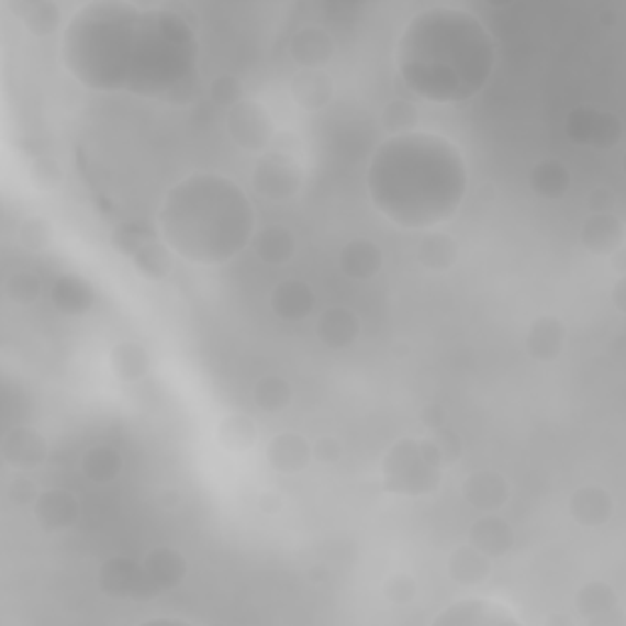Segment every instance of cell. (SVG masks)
I'll use <instances>...</instances> for the list:
<instances>
[{"label": "cell", "mask_w": 626, "mask_h": 626, "mask_svg": "<svg viewBox=\"0 0 626 626\" xmlns=\"http://www.w3.org/2000/svg\"><path fill=\"white\" fill-rule=\"evenodd\" d=\"M394 64L416 99L452 105L484 91L494 74L496 47L488 25L470 10L431 5L404 25Z\"/></svg>", "instance_id": "3957f363"}, {"label": "cell", "mask_w": 626, "mask_h": 626, "mask_svg": "<svg viewBox=\"0 0 626 626\" xmlns=\"http://www.w3.org/2000/svg\"><path fill=\"white\" fill-rule=\"evenodd\" d=\"M444 460L431 438H399L382 458V488L406 500L431 496L444 482Z\"/></svg>", "instance_id": "5b68a950"}, {"label": "cell", "mask_w": 626, "mask_h": 626, "mask_svg": "<svg viewBox=\"0 0 626 626\" xmlns=\"http://www.w3.org/2000/svg\"><path fill=\"white\" fill-rule=\"evenodd\" d=\"M607 262H610L614 275L624 277V275H626V250H624V247H619V250H614V253L607 257Z\"/></svg>", "instance_id": "db71d44e"}, {"label": "cell", "mask_w": 626, "mask_h": 626, "mask_svg": "<svg viewBox=\"0 0 626 626\" xmlns=\"http://www.w3.org/2000/svg\"><path fill=\"white\" fill-rule=\"evenodd\" d=\"M340 272L353 282H370L384 267V253L370 237H353L338 255Z\"/></svg>", "instance_id": "ac0fdd59"}, {"label": "cell", "mask_w": 626, "mask_h": 626, "mask_svg": "<svg viewBox=\"0 0 626 626\" xmlns=\"http://www.w3.org/2000/svg\"><path fill=\"white\" fill-rule=\"evenodd\" d=\"M590 213H614L617 211V191L610 187H595L588 193Z\"/></svg>", "instance_id": "7dc6e473"}, {"label": "cell", "mask_w": 626, "mask_h": 626, "mask_svg": "<svg viewBox=\"0 0 626 626\" xmlns=\"http://www.w3.org/2000/svg\"><path fill=\"white\" fill-rule=\"evenodd\" d=\"M8 8L13 10L15 18L23 23L30 35L37 40L57 35L59 30L67 27L62 8L54 3V0H20V3L18 0H10Z\"/></svg>", "instance_id": "cb8c5ba5"}, {"label": "cell", "mask_w": 626, "mask_h": 626, "mask_svg": "<svg viewBox=\"0 0 626 626\" xmlns=\"http://www.w3.org/2000/svg\"><path fill=\"white\" fill-rule=\"evenodd\" d=\"M81 504L79 496L69 490H42L40 500L32 506V516H35L37 526L47 534H62L79 522Z\"/></svg>", "instance_id": "4fadbf2b"}, {"label": "cell", "mask_w": 626, "mask_h": 626, "mask_svg": "<svg viewBox=\"0 0 626 626\" xmlns=\"http://www.w3.org/2000/svg\"><path fill=\"white\" fill-rule=\"evenodd\" d=\"M573 187V175L560 159H541L528 169V189L546 201H558Z\"/></svg>", "instance_id": "1f68e13d"}, {"label": "cell", "mask_w": 626, "mask_h": 626, "mask_svg": "<svg viewBox=\"0 0 626 626\" xmlns=\"http://www.w3.org/2000/svg\"><path fill=\"white\" fill-rule=\"evenodd\" d=\"M610 301H612V306L617 309L619 313L626 311V279L624 277L614 279L612 291H610Z\"/></svg>", "instance_id": "816d5d0a"}, {"label": "cell", "mask_w": 626, "mask_h": 626, "mask_svg": "<svg viewBox=\"0 0 626 626\" xmlns=\"http://www.w3.org/2000/svg\"><path fill=\"white\" fill-rule=\"evenodd\" d=\"M418 421H421V426H424V428L428 431V434H431V431H436V428L448 424V414H446V409L440 406V404L428 402V404L421 406Z\"/></svg>", "instance_id": "681fc988"}, {"label": "cell", "mask_w": 626, "mask_h": 626, "mask_svg": "<svg viewBox=\"0 0 626 626\" xmlns=\"http://www.w3.org/2000/svg\"><path fill=\"white\" fill-rule=\"evenodd\" d=\"M215 440L219 446L228 452H247L253 450L257 444V424L253 416H247L243 412H233L228 416H223L215 426Z\"/></svg>", "instance_id": "d6a6232c"}, {"label": "cell", "mask_w": 626, "mask_h": 626, "mask_svg": "<svg viewBox=\"0 0 626 626\" xmlns=\"http://www.w3.org/2000/svg\"><path fill=\"white\" fill-rule=\"evenodd\" d=\"M301 187H304V169L297 157L279 155L272 149L257 157L253 169V189L257 197L284 203L294 199Z\"/></svg>", "instance_id": "ba28073f"}, {"label": "cell", "mask_w": 626, "mask_h": 626, "mask_svg": "<svg viewBox=\"0 0 626 626\" xmlns=\"http://www.w3.org/2000/svg\"><path fill=\"white\" fill-rule=\"evenodd\" d=\"M365 187L382 219L404 231H434L466 201V155L438 133L387 137L367 165Z\"/></svg>", "instance_id": "7a4b0ae2"}, {"label": "cell", "mask_w": 626, "mask_h": 626, "mask_svg": "<svg viewBox=\"0 0 626 626\" xmlns=\"http://www.w3.org/2000/svg\"><path fill=\"white\" fill-rule=\"evenodd\" d=\"M59 59L96 93H131L189 105L199 96V37L169 5L93 0L67 20Z\"/></svg>", "instance_id": "6da1fadb"}, {"label": "cell", "mask_w": 626, "mask_h": 626, "mask_svg": "<svg viewBox=\"0 0 626 626\" xmlns=\"http://www.w3.org/2000/svg\"><path fill=\"white\" fill-rule=\"evenodd\" d=\"M336 93L331 74L326 69H299L289 81V96L301 111L321 113L328 108Z\"/></svg>", "instance_id": "44dd1931"}, {"label": "cell", "mask_w": 626, "mask_h": 626, "mask_svg": "<svg viewBox=\"0 0 626 626\" xmlns=\"http://www.w3.org/2000/svg\"><path fill=\"white\" fill-rule=\"evenodd\" d=\"M143 566L147 568L149 578L155 580V585L161 592H171L183 585V580L189 575V560L181 550L171 546H157L147 550L143 558Z\"/></svg>", "instance_id": "4316f807"}, {"label": "cell", "mask_w": 626, "mask_h": 626, "mask_svg": "<svg viewBox=\"0 0 626 626\" xmlns=\"http://www.w3.org/2000/svg\"><path fill=\"white\" fill-rule=\"evenodd\" d=\"M306 578H309V582H313V585L323 588V585H328V582H331V570L323 563H316V566L309 568Z\"/></svg>", "instance_id": "f5cc1de1"}, {"label": "cell", "mask_w": 626, "mask_h": 626, "mask_svg": "<svg viewBox=\"0 0 626 626\" xmlns=\"http://www.w3.org/2000/svg\"><path fill=\"white\" fill-rule=\"evenodd\" d=\"M311 460L309 438L299 431H282L267 444V462L279 474H301Z\"/></svg>", "instance_id": "d6986e66"}, {"label": "cell", "mask_w": 626, "mask_h": 626, "mask_svg": "<svg viewBox=\"0 0 626 626\" xmlns=\"http://www.w3.org/2000/svg\"><path fill=\"white\" fill-rule=\"evenodd\" d=\"M568 343V326L563 318L554 316V313H544L532 321V326L526 331L524 348L528 353V358L536 362H556L566 350Z\"/></svg>", "instance_id": "2e32d148"}, {"label": "cell", "mask_w": 626, "mask_h": 626, "mask_svg": "<svg viewBox=\"0 0 626 626\" xmlns=\"http://www.w3.org/2000/svg\"><path fill=\"white\" fill-rule=\"evenodd\" d=\"M42 490L37 488V482L27 478V474L20 472L18 478L8 484V500L10 504L15 506H35V502L40 500Z\"/></svg>", "instance_id": "f6af8a7d"}, {"label": "cell", "mask_w": 626, "mask_h": 626, "mask_svg": "<svg viewBox=\"0 0 626 626\" xmlns=\"http://www.w3.org/2000/svg\"><path fill=\"white\" fill-rule=\"evenodd\" d=\"M546 624H558V626H570L573 622H570L568 617H563V614H550V617H546Z\"/></svg>", "instance_id": "91938a15"}, {"label": "cell", "mask_w": 626, "mask_h": 626, "mask_svg": "<svg viewBox=\"0 0 626 626\" xmlns=\"http://www.w3.org/2000/svg\"><path fill=\"white\" fill-rule=\"evenodd\" d=\"M434 626H519L522 619L502 602L462 597L431 619Z\"/></svg>", "instance_id": "30bf717a"}, {"label": "cell", "mask_w": 626, "mask_h": 626, "mask_svg": "<svg viewBox=\"0 0 626 626\" xmlns=\"http://www.w3.org/2000/svg\"><path fill=\"white\" fill-rule=\"evenodd\" d=\"M380 123L387 137H399L418 131L421 113L418 105L409 99H392L390 103H384L380 113Z\"/></svg>", "instance_id": "8d00e7d4"}, {"label": "cell", "mask_w": 626, "mask_h": 626, "mask_svg": "<svg viewBox=\"0 0 626 626\" xmlns=\"http://www.w3.org/2000/svg\"><path fill=\"white\" fill-rule=\"evenodd\" d=\"M155 225L169 250L197 267L228 265L250 247L257 233L250 197L219 171H193L171 183Z\"/></svg>", "instance_id": "277c9868"}, {"label": "cell", "mask_w": 626, "mask_h": 626, "mask_svg": "<svg viewBox=\"0 0 626 626\" xmlns=\"http://www.w3.org/2000/svg\"><path fill=\"white\" fill-rule=\"evenodd\" d=\"M96 585H99L101 595L108 600H123V602H153L161 595V590L149 578L143 560H133L127 556H113L99 568L96 575Z\"/></svg>", "instance_id": "8992f818"}, {"label": "cell", "mask_w": 626, "mask_h": 626, "mask_svg": "<svg viewBox=\"0 0 626 626\" xmlns=\"http://www.w3.org/2000/svg\"><path fill=\"white\" fill-rule=\"evenodd\" d=\"M431 440H434V446L440 452V460H444L446 468H456L458 462L462 460V452H466V444H462V438L458 431H452L448 424L440 426L436 431H431Z\"/></svg>", "instance_id": "ee69618b"}, {"label": "cell", "mask_w": 626, "mask_h": 626, "mask_svg": "<svg viewBox=\"0 0 626 626\" xmlns=\"http://www.w3.org/2000/svg\"><path fill=\"white\" fill-rule=\"evenodd\" d=\"M253 399L265 414H282L294 402V387L282 375H265L255 382Z\"/></svg>", "instance_id": "d590c367"}, {"label": "cell", "mask_w": 626, "mask_h": 626, "mask_svg": "<svg viewBox=\"0 0 626 626\" xmlns=\"http://www.w3.org/2000/svg\"><path fill=\"white\" fill-rule=\"evenodd\" d=\"M81 474L91 484H111L123 472V456L113 446H91L81 456Z\"/></svg>", "instance_id": "836d02e7"}, {"label": "cell", "mask_w": 626, "mask_h": 626, "mask_svg": "<svg viewBox=\"0 0 626 626\" xmlns=\"http://www.w3.org/2000/svg\"><path fill=\"white\" fill-rule=\"evenodd\" d=\"M409 353H412V345H409L406 340H394V343H392V358L404 360Z\"/></svg>", "instance_id": "6f0895ef"}, {"label": "cell", "mask_w": 626, "mask_h": 626, "mask_svg": "<svg viewBox=\"0 0 626 626\" xmlns=\"http://www.w3.org/2000/svg\"><path fill=\"white\" fill-rule=\"evenodd\" d=\"M514 541V528L504 516H500V512L480 514L470 526V544L492 560L510 554Z\"/></svg>", "instance_id": "d4e9b609"}, {"label": "cell", "mask_w": 626, "mask_h": 626, "mask_svg": "<svg viewBox=\"0 0 626 626\" xmlns=\"http://www.w3.org/2000/svg\"><path fill=\"white\" fill-rule=\"evenodd\" d=\"M253 253L260 262L269 267H282L294 260L297 255V235L282 223L267 225V228L257 231L253 237Z\"/></svg>", "instance_id": "83f0119b"}, {"label": "cell", "mask_w": 626, "mask_h": 626, "mask_svg": "<svg viewBox=\"0 0 626 626\" xmlns=\"http://www.w3.org/2000/svg\"><path fill=\"white\" fill-rule=\"evenodd\" d=\"M159 231L157 225L147 221H125L111 233V247L125 257H133L139 247L149 241H157Z\"/></svg>", "instance_id": "74e56055"}, {"label": "cell", "mask_w": 626, "mask_h": 626, "mask_svg": "<svg viewBox=\"0 0 626 626\" xmlns=\"http://www.w3.org/2000/svg\"><path fill=\"white\" fill-rule=\"evenodd\" d=\"M159 624H191V622L183 617H149L139 622V626H159Z\"/></svg>", "instance_id": "9f6ffc18"}, {"label": "cell", "mask_w": 626, "mask_h": 626, "mask_svg": "<svg viewBox=\"0 0 626 626\" xmlns=\"http://www.w3.org/2000/svg\"><path fill=\"white\" fill-rule=\"evenodd\" d=\"M108 365H111V372L118 382L135 384L139 380H145L153 370V358L143 343L135 340H121L115 343L111 353H108Z\"/></svg>", "instance_id": "4dcf8cb0"}, {"label": "cell", "mask_w": 626, "mask_h": 626, "mask_svg": "<svg viewBox=\"0 0 626 626\" xmlns=\"http://www.w3.org/2000/svg\"><path fill=\"white\" fill-rule=\"evenodd\" d=\"M131 260L137 272L149 279V282H161V279H167L171 269H175V253L169 250V245L161 241V237L139 247Z\"/></svg>", "instance_id": "e575fe53"}, {"label": "cell", "mask_w": 626, "mask_h": 626, "mask_svg": "<svg viewBox=\"0 0 626 626\" xmlns=\"http://www.w3.org/2000/svg\"><path fill=\"white\" fill-rule=\"evenodd\" d=\"M49 301L64 316H83L96 306V289L81 275H62L54 279Z\"/></svg>", "instance_id": "484cf974"}, {"label": "cell", "mask_w": 626, "mask_h": 626, "mask_svg": "<svg viewBox=\"0 0 626 626\" xmlns=\"http://www.w3.org/2000/svg\"><path fill=\"white\" fill-rule=\"evenodd\" d=\"M566 135L573 145L580 147H595L607 153V149L617 147L622 143V123L614 113L597 111L592 105H578L568 113L566 121Z\"/></svg>", "instance_id": "9c48e42d"}, {"label": "cell", "mask_w": 626, "mask_h": 626, "mask_svg": "<svg viewBox=\"0 0 626 626\" xmlns=\"http://www.w3.org/2000/svg\"><path fill=\"white\" fill-rule=\"evenodd\" d=\"M0 456H3L5 466L13 470H20V472L37 470L49 460V444L35 426L20 424V426L10 428L3 436Z\"/></svg>", "instance_id": "8fae6325"}, {"label": "cell", "mask_w": 626, "mask_h": 626, "mask_svg": "<svg viewBox=\"0 0 626 626\" xmlns=\"http://www.w3.org/2000/svg\"><path fill=\"white\" fill-rule=\"evenodd\" d=\"M626 225L617 213H590L580 225V243L592 255L610 257L624 247Z\"/></svg>", "instance_id": "603a6c76"}, {"label": "cell", "mask_w": 626, "mask_h": 626, "mask_svg": "<svg viewBox=\"0 0 626 626\" xmlns=\"http://www.w3.org/2000/svg\"><path fill=\"white\" fill-rule=\"evenodd\" d=\"M54 237H57V228H54V223L42 213L25 215V219L18 225V243L23 245L27 253L49 250Z\"/></svg>", "instance_id": "f35d334b"}, {"label": "cell", "mask_w": 626, "mask_h": 626, "mask_svg": "<svg viewBox=\"0 0 626 626\" xmlns=\"http://www.w3.org/2000/svg\"><path fill=\"white\" fill-rule=\"evenodd\" d=\"M179 502H181V496L177 494V490H161V492L157 494V504L161 506V510H167V512L177 510Z\"/></svg>", "instance_id": "11a10c76"}, {"label": "cell", "mask_w": 626, "mask_h": 626, "mask_svg": "<svg viewBox=\"0 0 626 626\" xmlns=\"http://www.w3.org/2000/svg\"><path fill=\"white\" fill-rule=\"evenodd\" d=\"M27 177H30L32 187H35L37 191L52 193V191H57V189L62 187L64 169H62V165H59V161L54 159V157H49V155H37V157L30 159Z\"/></svg>", "instance_id": "60d3db41"}, {"label": "cell", "mask_w": 626, "mask_h": 626, "mask_svg": "<svg viewBox=\"0 0 626 626\" xmlns=\"http://www.w3.org/2000/svg\"><path fill=\"white\" fill-rule=\"evenodd\" d=\"M269 309L275 316L284 323H301L306 321L313 309H316V294L304 282V279H284L272 289L269 297Z\"/></svg>", "instance_id": "7402d4cb"}, {"label": "cell", "mask_w": 626, "mask_h": 626, "mask_svg": "<svg viewBox=\"0 0 626 626\" xmlns=\"http://www.w3.org/2000/svg\"><path fill=\"white\" fill-rule=\"evenodd\" d=\"M316 338L326 345L328 350H348L360 338V318L358 313L348 306H331L321 311L316 318Z\"/></svg>", "instance_id": "e0dca14e"}, {"label": "cell", "mask_w": 626, "mask_h": 626, "mask_svg": "<svg viewBox=\"0 0 626 626\" xmlns=\"http://www.w3.org/2000/svg\"><path fill=\"white\" fill-rule=\"evenodd\" d=\"M311 456H313V460H316L318 466H323V468L338 466V462L343 460V444H340V438H336V436H318V438L311 444Z\"/></svg>", "instance_id": "bcb514c9"}, {"label": "cell", "mask_w": 626, "mask_h": 626, "mask_svg": "<svg viewBox=\"0 0 626 626\" xmlns=\"http://www.w3.org/2000/svg\"><path fill=\"white\" fill-rule=\"evenodd\" d=\"M269 149H272V153L299 159V155H301V139H299L297 133H291V131H277Z\"/></svg>", "instance_id": "c3c4849f"}, {"label": "cell", "mask_w": 626, "mask_h": 626, "mask_svg": "<svg viewBox=\"0 0 626 626\" xmlns=\"http://www.w3.org/2000/svg\"><path fill=\"white\" fill-rule=\"evenodd\" d=\"M336 57V42L318 25L299 27L289 40V59L299 69H326Z\"/></svg>", "instance_id": "9a60e30c"}, {"label": "cell", "mask_w": 626, "mask_h": 626, "mask_svg": "<svg viewBox=\"0 0 626 626\" xmlns=\"http://www.w3.org/2000/svg\"><path fill=\"white\" fill-rule=\"evenodd\" d=\"M460 245L444 231H428L416 245V260L431 275H446L458 265Z\"/></svg>", "instance_id": "f1b7e54d"}, {"label": "cell", "mask_w": 626, "mask_h": 626, "mask_svg": "<svg viewBox=\"0 0 626 626\" xmlns=\"http://www.w3.org/2000/svg\"><path fill=\"white\" fill-rule=\"evenodd\" d=\"M245 99V86L243 81L235 77L231 71H223L219 77L213 79L211 83V101L215 105L225 108V111H231L233 105H237Z\"/></svg>", "instance_id": "7bdbcfd3"}, {"label": "cell", "mask_w": 626, "mask_h": 626, "mask_svg": "<svg viewBox=\"0 0 626 626\" xmlns=\"http://www.w3.org/2000/svg\"><path fill=\"white\" fill-rule=\"evenodd\" d=\"M478 197H480V201H484V203H492V201L496 199V187H494V183H482Z\"/></svg>", "instance_id": "680465c9"}, {"label": "cell", "mask_w": 626, "mask_h": 626, "mask_svg": "<svg viewBox=\"0 0 626 626\" xmlns=\"http://www.w3.org/2000/svg\"><path fill=\"white\" fill-rule=\"evenodd\" d=\"M3 291L15 306H32L42 297V279L32 269H18L5 279Z\"/></svg>", "instance_id": "ab89813d"}, {"label": "cell", "mask_w": 626, "mask_h": 626, "mask_svg": "<svg viewBox=\"0 0 626 626\" xmlns=\"http://www.w3.org/2000/svg\"><path fill=\"white\" fill-rule=\"evenodd\" d=\"M225 131H228V137L233 139L235 147H241L247 155L260 157L269 153L277 127L267 105L245 96V99L233 105L228 115H225Z\"/></svg>", "instance_id": "52a82bcc"}, {"label": "cell", "mask_w": 626, "mask_h": 626, "mask_svg": "<svg viewBox=\"0 0 626 626\" xmlns=\"http://www.w3.org/2000/svg\"><path fill=\"white\" fill-rule=\"evenodd\" d=\"M568 512L582 528H600L612 522L614 496L600 484H582L568 500Z\"/></svg>", "instance_id": "ffe728a7"}, {"label": "cell", "mask_w": 626, "mask_h": 626, "mask_svg": "<svg viewBox=\"0 0 626 626\" xmlns=\"http://www.w3.org/2000/svg\"><path fill=\"white\" fill-rule=\"evenodd\" d=\"M575 612L582 622L592 626H622L624 614L619 610V595L610 582L590 580L575 592Z\"/></svg>", "instance_id": "7c38bea8"}, {"label": "cell", "mask_w": 626, "mask_h": 626, "mask_svg": "<svg viewBox=\"0 0 626 626\" xmlns=\"http://www.w3.org/2000/svg\"><path fill=\"white\" fill-rule=\"evenodd\" d=\"M512 484L500 470H478L462 480V500L480 514H494L506 506Z\"/></svg>", "instance_id": "5bb4252c"}, {"label": "cell", "mask_w": 626, "mask_h": 626, "mask_svg": "<svg viewBox=\"0 0 626 626\" xmlns=\"http://www.w3.org/2000/svg\"><path fill=\"white\" fill-rule=\"evenodd\" d=\"M382 595L384 600L394 604V607H406V604H412L418 595V582L412 573H392L382 582Z\"/></svg>", "instance_id": "b9f144b4"}, {"label": "cell", "mask_w": 626, "mask_h": 626, "mask_svg": "<svg viewBox=\"0 0 626 626\" xmlns=\"http://www.w3.org/2000/svg\"><path fill=\"white\" fill-rule=\"evenodd\" d=\"M448 575L460 588H478L492 575V558L472 544H462L450 550Z\"/></svg>", "instance_id": "f546056e"}, {"label": "cell", "mask_w": 626, "mask_h": 626, "mask_svg": "<svg viewBox=\"0 0 626 626\" xmlns=\"http://www.w3.org/2000/svg\"><path fill=\"white\" fill-rule=\"evenodd\" d=\"M257 506H260V512L262 514H279L284 510V496L279 494V492H275V490H267V492H262L260 496H257Z\"/></svg>", "instance_id": "f907efd6"}]
</instances>
